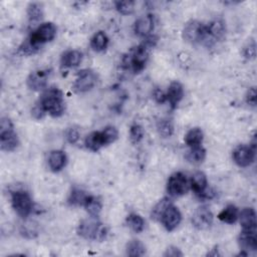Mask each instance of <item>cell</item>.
I'll list each match as a JSON object with an SVG mask.
<instances>
[{
  "instance_id": "cell-17",
  "label": "cell",
  "mask_w": 257,
  "mask_h": 257,
  "mask_svg": "<svg viewBox=\"0 0 257 257\" xmlns=\"http://www.w3.org/2000/svg\"><path fill=\"white\" fill-rule=\"evenodd\" d=\"M184 96V87L179 81H173L166 92L167 100L172 108H176Z\"/></svg>"
},
{
  "instance_id": "cell-27",
  "label": "cell",
  "mask_w": 257,
  "mask_h": 257,
  "mask_svg": "<svg viewBox=\"0 0 257 257\" xmlns=\"http://www.w3.org/2000/svg\"><path fill=\"white\" fill-rule=\"evenodd\" d=\"M146 253V247L140 240H131L126 244V255L132 257L143 256Z\"/></svg>"
},
{
  "instance_id": "cell-23",
  "label": "cell",
  "mask_w": 257,
  "mask_h": 257,
  "mask_svg": "<svg viewBox=\"0 0 257 257\" xmlns=\"http://www.w3.org/2000/svg\"><path fill=\"white\" fill-rule=\"evenodd\" d=\"M203 140H204V134L200 127L191 128L185 136V143L190 148L201 146L203 143Z\"/></svg>"
},
{
  "instance_id": "cell-4",
  "label": "cell",
  "mask_w": 257,
  "mask_h": 257,
  "mask_svg": "<svg viewBox=\"0 0 257 257\" xmlns=\"http://www.w3.org/2000/svg\"><path fill=\"white\" fill-rule=\"evenodd\" d=\"M19 145L18 136L8 117H2L0 122V147L2 151L12 152Z\"/></svg>"
},
{
  "instance_id": "cell-7",
  "label": "cell",
  "mask_w": 257,
  "mask_h": 257,
  "mask_svg": "<svg viewBox=\"0 0 257 257\" xmlns=\"http://www.w3.org/2000/svg\"><path fill=\"white\" fill-rule=\"evenodd\" d=\"M190 188V181L187 176L181 172L172 174L168 180L167 191L172 197H180L185 195Z\"/></svg>"
},
{
  "instance_id": "cell-38",
  "label": "cell",
  "mask_w": 257,
  "mask_h": 257,
  "mask_svg": "<svg viewBox=\"0 0 257 257\" xmlns=\"http://www.w3.org/2000/svg\"><path fill=\"white\" fill-rule=\"evenodd\" d=\"M164 256L166 257H181L183 256V253L180 251L179 248L175 246H170L169 248L166 249V252L164 253Z\"/></svg>"
},
{
  "instance_id": "cell-22",
  "label": "cell",
  "mask_w": 257,
  "mask_h": 257,
  "mask_svg": "<svg viewBox=\"0 0 257 257\" xmlns=\"http://www.w3.org/2000/svg\"><path fill=\"white\" fill-rule=\"evenodd\" d=\"M238 208L234 205H228L218 214V219L224 223L234 224L238 220Z\"/></svg>"
},
{
  "instance_id": "cell-34",
  "label": "cell",
  "mask_w": 257,
  "mask_h": 257,
  "mask_svg": "<svg viewBox=\"0 0 257 257\" xmlns=\"http://www.w3.org/2000/svg\"><path fill=\"white\" fill-rule=\"evenodd\" d=\"M101 133H102V136H103V140H104L105 146L114 143L117 140V138H118L117 130L114 126H111V125L104 127L101 131Z\"/></svg>"
},
{
  "instance_id": "cell-14",
  "label": "cell",
  "mask_w": 257,
  "mask_h": 257,
  "mask_svg": "<svg viewBox=\"0 0 257 257\" xmlns=\"http://www.w3.org/2000/svg\"><path fill=\"white\" fill-rule=\"evenodd\" d=\"M49 74H50L49 69H38V70L32 71L27 77V80H26L27 86L34 91L43 89L47 84Z\"/></svg>"
},
{
  "instance_id": "cell-8",
  "label": "cell",
  "mask_w": 257,
  "mask_h": 257,
  "mask_svg": "<svg viewBox=\"0 0 257 257\" xmlns=\"http://www.w3.org/2000/svg\"><path fill=\"white\" fill-rule=\"evenodd\" d=\"M97 81V76L90 69H82L77 73L73 83V90L77 93H82L90 90Z\"/></svg>"
},
{
  "instance_id": "cell-11",
  "label": "cell",
  "mask_w": 257,
  "mask_h": 257,
  "mask_svg": "<svg viewBox=\"0 0 257 257\" xmlns=\"http://www.w3.org/2000/svg\"><path fill=\"white\" fill-rule=\"evenodd\" d=\"M213 213L207 206L198 207L192 216V224L198 230H205L213 224Z\"/></svg>"
},
{
  "instance_id": "cell-9",
  "label": "cell",
  "mask_w": 257,
  "mask_h": 257,
  "mask_svg": "<svg viewBox=\"0 0 257 257\" xmlns=\"http://www.w3.org/2000/svg\"><path fill=\"white\" fill-rule=\"evenodd\" d=\"M190 188L200 198L211 199L214 196L212 190H208L207 177L203 172H196L190 180Z\"/></svg>"
},
{
  "instance_id": "cell-28",
  "label": "cell",
  "mask_w": 257,
  "mask_h": 257,
  "mask_svg": "<svg viewBox=\"0 0 257 257\" xmlns=\"http://www.w3.org/2000/svg\"><path fill=\"white\" fill-rule=\"evenodd\" d=\"M87 197L88 195L84 191L74 188L70 192L67 201H68V204L71 206H83Z\"/></svg>"
},
{
  "instance_id": "cell-15",
  "label": "cell",
  "mask_w": 257,
  "mask_h": 257,
  "mask_svg": "<svg viewBox=\"0 0 257 257\" xmlns=\"http://www.w3.org/2000/svg\"><path fill=\"white\" fill-rule=\"evenodd\" d=\"M238 243L242 251L247 254L249 251H256L257 249V237L256 230H244L239 234Z\"/></svg>"
},
{
  "instance_id": "cell-6",
  "label": "cell",
  "mask_w": 257,
  "mask_h": 257,
  "mask_svg": "<svg viewBox=\"0 0 257 257\" xmlns=\"http://www.w3.org/2000/svg\"><path fill=\"white\" fill-rule=\"evenodd\" d=\"M11 205L17 215L22 218L28 217L33 210V201L30 195L24 190L11 192Z\"/></svg>"
},
{
  "instance_id": "cell-16",
  "label": "cell",
  "mask_w": 257,
  "mask_h": 257,
  "mask_svg": "<svg viewBox=\"0 0 257 257\" xmlns=\"http://www.w3.org/2000/svg\"><path fill=\"white\" fill-rule=\"evenodd\" d=\"M154 24H155V21H154L153 15L148 14L146 16H142L135 22V25H134L135 33L145 38L152 34L154 29Z\"/></svg>"
},
{
  "instance_id": "cell-12",
  "label": "cell",
  "mask_w": 257,
  "mask_h": 257,
  "mask_svg": "<svg viewBox=\"0 0 257 257\" xmlns=\"http://www.w3.org/2000/svg\"><path fill=\"white\" fill-rule=\"evenodd\" d=\"M181 220H182V215L180 210L178 209V207H176L172 203L166 208V210L164 211L160 219V221L162 222L166 230L169 232L174 231L181 223Z\"/></svg>"
},
{
  "instance_id": "cell-21",
  "label": "cell",
  "mask_w": 257,
  "mask_h": 257,
  "mask_svg": "<svg viewBox=\"0 0 257 257\" xmlns=\"http://www.w3.org/2000/svg\"><path fill=\"white\" fill-rule=\"evenodd\" d=\"M84 144H85V147L92 152H96L99 149H101L102 147H104L105 144H104V140H103L101 131L100 132H91L90 134H88L84 140Z\"/></svg>"
},
{
  "instance_id": "cell-26",
  "label": "cell",
  "mask_w": 257,
  "mask_h": 257,
  "mask_svg": "<svg viewBox=\"0 0 257 257\" xmlns=\"http://www.w3.org/2000/svg\"><path fill=\"white\" fill-rule=\"evenodd\" d=\"M83 207L85 208L86 212L90 215V216H98V214L101 211V201L99 200V198L95 197V196H90L88 195Z\"/></svg>"
},
{
  "instance_id": "cell-19",
  "label": "cell",
  "mask_w": 257,
  "mask_h": 257,
  "mask_svg": "<svg viewBox=\"0 0 257 257\" xmlns=\"http://www.w3.org/2000/svg\"><path fill=\"white\" fill-rule=\"evenodd\" d=\"M67 162V158L64 152L60 150H54L50 152L48 156V166L52 172L61 171Z\"/></svg>"
},
{
  "instance_id": "cell-32",
  "label": "cell",
  "mask_w": 257,
  "mask_h": 257,
  "mask_svg": "<svg viewBox=\"0 0 257 257\" xmlns=\"http://www.w3.org/2000/svg\"><path fill=\"white\" fill-rule=\"evenodd\" d=\"M170 204H171V202H170V200H169L168 198H163L162 200H160L159 203H158V204L153 208V210H152V214H151L152 219L160 221L162 214L164 213V211L166 210V208H167Z\"/></svg>"
},
{
  "instance_id": "cell-40",
  "label": "cell",
  "mask_w": 257,
  "mask_h": 257,
  "mask_svg": "<svg viewBox=\"0 0 257 257\" xmlns=\"http://www.w3.org/2000/svg\"><path fill=\"white\" fill-rule=\"evenodd\" d=\"M244 55L246 58H254L255 57V44L252 43L251 45L249 44L246 48H245V51H244Z\"/></svg>"
},
{
  "instance_id": "cell-18",
  "label": "cell",
  "mask_w": 257,
  "mask_h": 257,
  "mask_svg": "<svg viewBox=\"0 0 257 257\" xmlns=\"http://www.w3.org/2000/svg\"><path fill=\"white\" fill-rule=\"evenodd\" d=\"M238 219L244 230H256V213L253 208H243L238 215Z\"/></svg>"
},
{
  "instance_id": "cell-10",
  "label": "cell",
  "mask_w": 257,
  "mask_h": 257,
  "mask_svg": "<svg viewBox=\"0 0 257 257\" xmlns=\"http://www.w3.org/2000/svg\"><path fill=\"white\" fill-rule=\"evenodd\" d=\"M255 144L240 145L233 151V160L239 167H249L255 160Z\"/></svg>"
},
{
  "instance_id": "cell-36",
  "label": "cell",
  "mask_w": 257,
  "mask_h": 257,
  "mask_svg": "<svg viewBox=\"0 0 257 257\" xmlns=\"http://www.w3.org/2000/svg\"><path fill=\"white\" fill-rule=\"evenodd\" d=\"M65 139L69 144H75L79 140V131L74 126L68 127L65 132Z\"/></svg>"
},
{
  "instance_id": "cell-33",
  "label": "cell",
  "mask_w": 257,
  "mask_h": 257,
  "mask_svg": "<svg viewBox=\"0 0 257 257\" xmlns=\"http://www.w3.org/2000/svg\"><path fill=\"white\" fill-rule=\"evenodd\" d=\"M114 8L122 15L132 14L135 10V2L134 1H115L113 2Z\"/></svg>"
},
{
  "instance_id": "cell-1",
  "label": "cell",
  "mask_w": 257,
  "mask_h": 257,
  "mask_svg": "<svg viewBox=\"0 0 257 257\" xmlns=\"http://www.w3.org/2000/svg\"><path fill=\"white\" fill-rule=\"evenodd\" d=\"M37 105L44 113H48L52 117L61 116L65 110L63 94L56 87H52L46 90L42 94Z\"/></svg>"
},
{
  "instance_id": "cell-2",
  "label": "cell",
  "mask_w": 257,
  "mask_h": 257,
  "mask_svg": "<svg viewBox=\"0 0 257 257\" xmlns=\"http://www.w3.org/2000/svg\"><path fill=\"white\" fill-rule=\"evenodd\" d=\"M77 233L86 240L101 241L106 236V228L99 221L98 216H90L79 223Z\"/></svg>"
},
{
  "instance_id": "cell-29",
  "label": "cell",
  "mask_w": 257,
  "mask_h": 257,
  "mask_svg": "<svg viewBox=\"0 0 257 257\" xmlns=\"http://www.w3.org/2000/svg\"><path fill=\"white\" fill-rule=\"evenodd\" d=\"M186 158L189 162L193 164H201L206 158V150L202 146L191 148Z\"/></svg>"
},
{
  "instance_id": "cell-20",
  "label": "cell",
  "mask_w": 257,
  "mask_h": 257,
  "mask_svg": "<svg viewBox=\"0 0 257 257\" xmlns=\"http://www.w3.org/2000/svg\"><path fill=\"white\" fill-rule=\"evenodd\" d=\"M82 60V53L75 49L65 51L61 56V64L64 67H76Z\"/></svg>"
},
{
  "instance_id": "cell-24",
  "label": "cell",
  "mask_w": 257,
  "mask_h": 257,
  "mask_svg": "<svg viewBox=\"0 0 257 257\" xmlns=\"http://www.w3.org/2000/svg\"><path fill=\"white\" fill-rule=\"evenodd\" d=\"M107 44L108 37L103 31H97L90 39V46L96 52L103 51L107 47Z\"/></svg>"
},
{
  "instance_id": "cell-39",
  "label": "cell",
  "mask_w": 257,
  "mask_h": 257,
  "mask_svg": "<svg viewBox=\"0 0 257 257\" xmlns=\"http://www.w3.org/2000/svg\"><path fill=\"white\" fill-rule=\"evenodd\" d=\"M154 98L157 102L159 103H163L167 100V97H166V93L163 92L161 89H156L155 92H154Z\"/></svg>"
},
{
  "instance_id": "cell-37",
  "label": "cell",
  "mask_w": 257,
  "mask_h": 257,
  "mask_svg": "<svg viewBox=\"0 0 257 257\" xmlns=\"http://www.w3.org/2000/svg\"><path fill=\"white\" fill-rule=\"evenodd\" d=\"M246 101L248 104L250 105H255L256 102H257V94H256V88L253 86V87H250L247 91V94H246Z\"/></svg>"
},
{
  "instance_id": "cell-31",
  "label": "cell",
  "mask_w": 257,
  "mask_h": 257,
  "mask_svg": "<svg viewBox=\"0 0 257 257\" xmlns=\"http://www.w3.org/2000/svg\"><path fill=\"white\" fill-rule=\"evenodd\" d=\"M157 130L161 137L169 138L174 133V125L170 119L163 118L157 122Z\"/></svg>"
},
{
  "instance_id": "cell-35",
  "label": "cell",
  "mask_w": 257,
  "mask_h": 257,
  "mask_svg": "<svg viewBox=\"0 0 257 257\" xmlns=\"http://www.w3.org/2000/svg\"><path fill=\"white\" fill-rule=\"evenodd\" d=\"M144 136H145V131H144L142 125H140L138 123H135L131 126V128H130V139H131L132 143H134V144L140 143L143 140Z\"/></svg>"
},
{
  "instance_id": "cell-3",
  "label": "cell",
  "mask_w": 257,
  "mask_h": 257,
  "mask_svg": "<svg viewBox=\"0 0 257 257\" xmlns=\"http://www.w3.org/2000/svg\"><path fill=\"white\" fill-rule=\"evenodd\" d=\"M149 51L150 48L147 47L144 43H141L139 46L134 48L127 56L124 57V66L135 73H140L146 67L147 61L149 59Z\"/></svg>"
},
{
  "instance_id": "cell-25",
  "label": "cell",
  "mask_w": 257,
  "mask_h": 257,
  "mask_svg": "<svg viewBox=\"0 0 257 257\" xmlns=\"http://www.w3.org/2000/svg\"><path fill=\"white\" fill-rule=\"evenodd\" d=\"M27 16L30 22H39L43 17L42 4L38 2H31L27 6Z\"/></svg>"
},
{
  "instance_id": "cell-13",
  "label": "cell",
  "mask_w": 257,
  "mask_h": 257,
  "mask_svg": "<svg viewBox=\"0 0 257 257\" xmlns=\"http://www.w3.org/2000/svg\"><path fill=\"white\" fill-rule=\"evenodd\" d=\"M206 27H207V38L204 44L207 46L213 45L215 42L223 39V37L225 36L226 27L224 22L220 19H215L211 21L208 25H206Z\"/></svg>"
},
{
  "instance_id": "cell-30",
  "label": "cell",
  "mask_w": 257,
  "mask_h": 257,
  "mask_svg": "<svg viewBox=\"0 0 257 257\" xmlns=\"http://www.w3.org/2000/svg\"><path fill=\"white\" fill-rule=\"evenodd\" d=\"M126 223L128 227L136 233H140L145 229V220L139 214L131 213L126 217Z\"/></svg>"
},
{
  "instance_id": "cell-5",
  "label": "cell",
  "mask_w": 257,
  "mask_h": 257,
  "mask_svg": "<svg viewBox=\"0 0 257 257\" xmlns=\"http://www.w3.org/2000/svg\"><path fill=\"white\" fill-rule=\"evenodd\" d=\"M182 36L185 41L191 44H204L207 38V27L198 20H190L184 25Z\"/></svg>"
}]
</instances>
